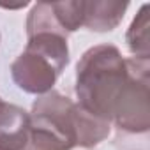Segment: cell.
<instances>
[{
  "instance_id": "obj_1",
  "label": "cell",
  "mask_w": 150,
  "mask_h": 150,
  "mask_svg": "<svg viewBox=\"0 0 150 150\" xmlns=\"http://www.w3.org/2000/svg\"><path fill=\"white\" fill-rule=\"evenodd\" d=\"M127 60L113 44L88 48L76 65L78 104L97 118L111 122L115 103L127 81Z\"/></svg>"
},
{
  "instance_id": "obj_2",
  "label": "cell",
  "mask_w": 150,
  "mask_h": 150,
  "mask_svg": "<svg viewBox=\"0 0 150 150\" xmlns=\"http://www.w3.org/2000/svg\"><path fill=\"white\" fill-rule=\"evenodd\" d=\"M34 150H72L78 146V104L51 90L39 96L28 113Z\"/></svg>"
},
{
  "instance_id": "obj_3",
  "label": "cell",
  "mask_w": 150,
  "mask_h": 150,
  "mask_svg": "<svg viewBox=\"0 0 150 150\" xmlns=\"http://www.w3.org/2000/svg\"><path fill=\"white\" fill-rule=\"evenodd\" d=\"M127 60V81L115 103L111 122L122 131L139 134L150 129V76L146 58H125Z\"/></svg>"
},
{
  "instance_id": "obj_4",
  "label": "cell",
  "mask_w": 150,
  "mask_h": 150,
  "mask_svg": "<svg viewBox=\"0 0 150 150\" xmlns=\"http://www.w3.org/2000/svg\"><path fill=\"white\" fill-rule=\"evenodd\" d=\"M11 76L23 92L44 96L53 90L60 71L41 53L25 48L23 53L11 64Z\"/></svg>"
},
{
  "instance_id": "obj_5",
  "label": "cell",
  "mask_w": 150,
  "mask_h": 150,
  "mask_svg": "<svg viewBox=\"0 0 150 150\" xmlns=\"http://www.w3.org/2000/svg\"><path fill=\"white\" fill-rule=\"evenodd\" d=\"M28 146V111L0 101V150H27Z\"/></svg>"
},
{
  "instance_id": "obj_6",
  "label": "cell",
  "mask_w": 150,
  "mask_h": 150,
  "mask_svg": "<svg viewBox=\"0 0 150 150\" xmlns=\"http://www.w3.org/2000/svg\"><path fill=\"white\" fill-rule=\"evenodd\" d=\"M129 4L127 2H110V0H83V27L94 32H110L118 27Z\"/></svg>"
},
{
  "instance_id": "obj_7",
  "label": "cell",
  "mask_w": 150,
  "mask_h": 150,
  "mask_svg": "<svg viewBox=\"0 0 150 150\" xmlns=\"http://www.w3.org/2000/svg\"><path fill=\"white\" fill-rule=\"evenodd\" d=\"M148 11L150 6L143 4L141 9L138 11L136 18L132 20L127 34H125V42L131 50V53H134V58H146L150 57V37H148V27H150V20H148Z\"/></svg>"
},
{
  "instance_id": "obj_8",
  "label": "cell",
  "mask_w": 150,
  "mask_h": 150,
  "mask_svg": "<svg viewBox=\"0 0 150 150\" xmlns=\"http://www.w3.org/2000/svg\"><path fill=\"white\" fill-rule=\"evenodd\" d=\"M51 9L55 20L64 28V32L71 34L83 27V0H67V2H51Z\"/></svg>"
},
{
  "instance_id": "obj_9",
  "label": "cell",
  "mask_w": 150,
  "mask_h": 150,
  "mask_svg": "<svg viewBox=\"0 0 150 150\" xmlns=\"http://www.w3.org/2000/svg\"><path fill=\"white\" fill-rule=\"evenodd\" d=\"M27 150H34V148H32V146H28V148H27Z\"/></svg>"
},
{
  "instance_id": "obj_10",
  "label": "cell",
  "mask_w": 150,
  "mask_h": 150,
  "mask_svg": "<svg viewBox=\"0 0 150 150\" xmlns=\"http://www.w3.org/2000/svg\"><path fill=\"white\" fill-rule=\"evenodd\" d=\"M0 101H2V99H0Z\"/></svg>"
}]
</instances>
